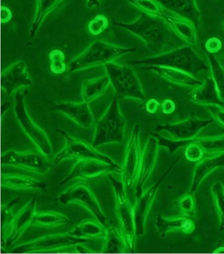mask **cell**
Instances as JSON below:
<instances>
[{
    "instance_id": "cell-27",
    "label": "cell",
    "mask_w": 224,
    "mask_h": 254,
    "mask_svg": "<svg viewBox=\"0 0 224 254\" xmlns=\"http://www.w3.org/2000/svg\"><path fill=\"white\" fill-rule=\"evenodd\" d=\"M105 227V226L98 221H95L90 219L84 220L78 224L75 229L70 232V233L75 237L87 239L90 241L92 239L105 238L107 234Z\"/></svg>"
},
{
    "instance_id": "cell-24",
    "label": "cell",
    "mask_w": 224,
    "mask_h": 254,
    "mask_svg": "<svg viewBox=\"0 0 224 254\" xmlns=\"http://www.w3.org/2000/svg\"><path fill=\"white\" fill-rule=\"evenodd\" d=\"M191 101L197 105L208 107L211 105L224 106L213 78L209 77L189 94Z\"/></svg>"
},
{
    "instance_id": "cell-13",
    "label": "cell",
    "mask_w": 224,
    "mask_h": 254,
    "mask_svg": "<svg viewBox=\"0 0 224 254\" xmlns=\"http://www.w3.org/2000/svg\"><path fill=\"white\" fill-rule=\"evenodd\" d=\"M140 125L136 124L128 142L124 157L122 174L124 185L129 189L133 187L139 175L142 155L140 147Z\"/></svg>"
},
{
    "instance_id": "cell-40",
    "label": "cell",
    "mask_w": 224,
    "mask_h": 254,
    "mask_svg": "<svg viewBox=\"0 0 224 254\" xmlns=\"http://www.w3.org/2000/svg\"><path fill=\"white\" fill-rule=\"evenodd\" d=\"M208 111L213 115L215 122L224 128V106L211 105L208 106Z\"/></svg>"
},
{
    "instance_id": "cell-36",
    "label": "cell",
    "mask_w": 224,
    "mask_h": 254,
    "mask_svg": "<svg viewBox=\"0 0 224 254\" xmlns=\"http://www.w3.org/2000/svg\"><path fill=\"white\" fill-rule=\"evenodd\" d=\"M50 70L51 73L56 75H61L65 73L67 70V65L65 63V56L61 50L55 49L50 52L49 54Z\"/></svg>"
},
{
    "instance_id": "cell-10",
    "label": "cell",
    "mask_w": 224,
    "mask_h": 254,
    "mask_svg": "<svg viewBox=\"0 0 224 254\" xmlns=\"http://www.w3.org/2000/svg\"><path fill=\"white\" fill-rule=\"evenodd\" d=\"M55 201L62 205L73 203L82 206L90 211L97 221L104 226L107 225L108 217L103 213L93 191L87 183L80 182L75 184L60 194Z\"/></svg>"
},
{
    "instance_id": "cell-16",
    "label": "cell",
    "mask_w": 224,
    "mask_h": 254,
    "mask_svg": "<svg viewBox=\"0 0 224 254\" xmlns=\"http://www.w3.org/2000/svg\"><path fill=\"white\" fill-rule=\"evenodd\" d=\"M179 159V157L174 161L167 172L162 176L161 179L157 181L155 185L150 188L147 190L143 191L139 197H137V201H136L134 207V211L136 235L137 236L143 235L145 234L146 220L149 215L153 202L155 201L158 189L161 183H163L165 178L171 173V171H173V168L177 165Z\"/></svg>"
},
{
    "instance_id": "cell-8",
    "label": "cell",
    "mask_w": 224,
    "mask_h": 254,
    "mask_svg": "<svg viewBox=\"0 0 224 254\" xmlns=\"http://www.w3.org/2000/svg\"><path fill=\"white\" fill-rule=\"evenodd\" d=\"M115 195L116 213L122 234L131 253L135 252L136 229L134 211L126 193L125 186L113 176L109 175Z\"/></svg>"
},
{
    "instance_id": "cell-18",
    "label": "cell",
    "mask_w": 224,
    "mask_h": 254,
    "mask_svg": "<svg viewBox=\"0 0 224 254\" xmlns=\"http://www.w3.org/2000/svg\"><path fill=\"white\" fill-rule=\"evenodd\" d=\"M159 139L155 137H149L146 142L141 155V165L136 185V197H139L143 193L144 185L155 167L159 155Z\"/></svg>"
},
{
    "instance_id": "cell-33",
    "label": "cell",
    "mask_w": 224,
    "mask_h": 254,
    "mask_svg": "<svg viewBox=\"0 0 224 254\" xmlns=\"http://www.w3.org/2000/svg\"><path fill=\"white\" fill-rule=\"evenodd\" d=\"M209 59L210 71L221 101L224 104V68L215 55L207 53Z\"/></svg>"
},
{
    "instance_id": "cell-39",
    "label": "cell",
    "mask_w": 224,
    "mask_h": 254,
    "mask_svg": "<svg viewBox=\"0 0 224 254\" xmlns=\"http://www.w3.org/2000/svg\"><path fill=\"white\" fill-rule=\"evenodd\" d=\"M195 199L193 194L190 193L180 198L177 203V207L183 215L192 217L195 213Z\"/></svg>"
},
{
    "instance_id": "cell-43",
    "label": "cell",
    "mask_w": 224,
    "mask_h": 254,
    "mask_svg": "<svg viewBox=\"0 0 224 254\" xmlns=\"http://www.w3.org/2000/svg\"><path fill=\"white\" fill-rule=\"evenodd\" d=\"M176 107H176L175 101L170 99L164 100L161 105L162 113L166 115L173 114L175 111Z\"/></svg>"
},
{
    "instance_id": "cell-41",
    "label": "cell",
    "mask_w": 224,
    "mask_h": 254,
    "mask_svg": "<svg viewBox=\"0 0 224 254\" xmlns=\"http://www.w3.org/2000/svg\"><path fill=\"white\" fill-rule=\"evenodd\" d=\"M223 47V43L218 37H212L208 39L205 44V48L207 53L215 55L219 53Z\"/></svg>"
},
{
    "instance_id": "cell-46",
    "label": "cell",
    "mask_w": 224,
    "mask_h": 254,
    "mask_svg": "<svg viewBox=\"0 0 224 254\" xmlns=\"http://www.w3.org/2000/svg\"><path fill=\"white\" fill-rule=\"evenodd\" d=\"M87 6L89 8L98 7L100 6L99 0H88Z\"/></svg>"
},
{
    "instance_id": "cell-21",
    "label": "cell",
    "mask_w": 224,
    "mask_h": 254,
    "mask_svg": "<svg viewBox=\"0 0 224 254\" xmlns=\"http://www.w3.org/2000/svg\"><path fill=\"white\" fill-rule=\"evenodd\" d=\"M156 227L162 237H165L168 233L176 231L191 235L195 230V224L191 217L183 214L166 217L159 215L156 220Z\"/></svg>"
},
{
    "instance_id": "cell-15",
    "label": "cell",
    "mask_w": 224,
    "mask_h": 254,
    "mask_svg": "<svg viewBox=\"0 0 224 254\" xmlns=\"http://www.w3.org/2000/svg\"><path fill=\"white\" fill-rule=\"evenodd\" d=\"M122 167H113L109 164L95 159L79 160L73 166L69 175L59 183L60 187L65 185L71 180L79 179L81 180L96 179L102 176L111 173H122Z\"/></svg>"
},
{
    "instance_id": "cell-32",
    "label": "cell",
    "mask_w": 224,
    "mask_h": 254,
    "mask_svg": "<svg viewBox=\"0 0 224 254\" xmlns=\"http://www.w3.org/2000/svg\"><path fill=\"white\" fill-rule=\"evenodd\" d=\"M127 1L142 13L152 17L165 19L167 15L166 10L157 0H127Z\"/></svg>"
},
{
    "instance_id": "cell-44",
    "label": "cell",
    "mask_w": 224,
    "mask_h": 254,
    "mask_svg": "<svg viewBox=\"0 0 224 254\" xmlns=\"http://www.w3.org/2000/svg\"><path fill=\"white\" fill-rule=\"evenodd\" d=\"M12 13L9 9L6 7H1V22L3 23H7L11 19Z\"/></svg>"
},
{
    "instance_id": "cell-7",
    "label": "cell",
    "mask_w": 224,
    "mask_h": 254,
    "mask_svg": "<svg viewBox=\"0 0 224 254\" xmlns=\"http://www.w3.org/2000/svg\"><path fill=\"white\" fill-rule=\"evenodd\" d=\"M27 94V88L18 90L14 94L13 112L16 120L26 135L35 144L38 149L45 155H49L52 152L49 137L43 128L34 123L27 113L25 102Z\"/></svg>"
},
{
    "instance_id": "cell-3",
    "label": "cell",
    "mask_w": 224,
    "mask_h": 254,
    "mask_svg": "<svg viewBox=\"0 0 224 254\" xmlns=\"http://www.w3.org/2000/svg\"><path fill=\"white\" fill-rule=\"evenodd\" d=\"M214 122V119L201 120L192 116L179 123L158 125L155 132L159 137V145L173 152L197 139L200 132Z\"/></svg>"
},
{
    "instance_id": "cell-45",
    "label": "cell",
    "mask_w": 224,
    "mask_h": 254,
    "mask_svg": "<svg viewBox=\"0 0 224 254\" xmlns=\"http://www.w3.org/2000/svg\"><path fill=\"white\" fill-rule=\"evenodd\" d=\"M82 244H77L75 246L76 251H77V253L80 254H89V253H94L95 251H92L91 249H89L88 248L84 247V246L82 245Z\"/></svg>"
},
{
    "instance_id": "cell-9",
    "label": "cell",
    "mask_w": 224,
    "mask_h": 254,
    "mask_svg": "<svg viewBox=\"0 0 224 254\" xmlns=\"http://www.w3.org/2000/svg\"><path fill=\"white\" fill-rule=\"evenodd\" d=\"M57 131L65 139V145L55 156L56 165H59L62 161L67 159H95L109 164L113 167H121L111 157L100 153L95 147L85 140L71 137L63 129H57Z\"/></svg>"
},
{
    "instance_id": "cell-4",
    "label": "cell",
    "mask_w": 224,
    "mask_h": 254,
    "mask_svg": "<svg viewBox=\"0 0 224 254\" xmlns=\"http://www.w3.org/2000/svg\"><path fill=\"white\" fill-rule=\"evenodd\" d=\"M135 48H123L107 42L94 41L81 55L70 63L69 71H81L96 66L114 63L115 60L129 53H135Z\"/></svg>"
},
{
    "instance_id": "cell-23",
    "label": "cell",
    "mask_w": 224,
    "mask_h": 254,
    "mask_svg": "<svg viewBox=\"0 0 224 254\" xmlns=\"http://www.w3.org/2000/svg\"><path fill=\"white\" fill-rule=\"evenodd\" d=\"M176 35L187 45L194 46L197 43V29L189 20L175 14L167 13L165 19Z\"/></svg>"
},
{
    "instance_id": "cell-38",
    "label": "cell",
    "mask_w": 224,
    "mask_h": 254,
    "mask_svg": "<svg viewBox=\"0 0 224 254\" xmlns=\"http://www.w3.org/2000/svg\"><path fill=\"white\" fill-rule=\"evenodd\" d=\"M186 159L193 163H198L205 157V151L196 140L188 143L185 150Z\"/></svg>"
},
{
    "instance_id": "cell-34",
    "label": "cell",
    "mask_w": 224,
    "mask_h": 254,
    "mask_svg": "<svg viewBox=\"0 0 224 254\" xmlns=\"http://www.w3.org/2000/svg\"><path fill=\"white\" fill-rule=\"evenodd\" d=\"M209 155L224 153V135L200 137L195 139Z\"/></svg>"
},
{
    "instance_id": "cell-5",
    "label": "cell",
    "mask_w": 224,
    "mask_h": 254,
    "mask_svg": "<svg viewBox=\"0 0 224 254\" xmlns=\"http://www.w3.org/2000/svg\"><path fill=\"white\" fill-rule=\"evenodd\" d=\"M126 126L127 122L120 111L116 95L96 125L92 145L96 148L123 141Z\"/></svg>"
},
{
    "instance_id": "cell-12",
    "label": "cell",
    "mask_w": 224,
    "mask_h": 254,
    "mask_svg": "<svg viewBox=\"0 0 224 254\" xmlns=\"http://www.w3.org/2000/svg\"><path fill=\"white\" fill-rule=\"evenodd\" d=\"M2 163L12 166L29 173L45 175L49 169L47 155L38 151H9L1 157Z\"/></svg>"
},
{
    "instance_id": "cell-42",
    "label": "cell",
    "mask_w": 224,
    "mask_h": 254,
    "mask_svg": "<svg viewBox=\"0 0 224 254\" xmlns=\"http://www.w3.org/2000/svg\"><path fill=\"white\" fill-rule=\"evenodd\" d=\"M161 104L157 99L151 98V99L148 100L145 104V111L149 115H155L161 109Z\"/></svg>"
},
{
    "instance_id": "cell-26",
    "label": "cell",
    "mask_w": 224,
    "mask_h": 254,
    "mask_svg": "<svg viewBox=\"0 0 224 254\" xmlns=\"http://www.w3.org/2000/svg\"><path fill=\"white\" fill-rule=\"evenodd\" d=\"M2 185L6 189L13 190H46L45 183L28 177L17 174H5L2 177Z\"/></svg>"
},
{
    "instance_id": "cell-19",
    "label": "cell",
    "mask_w": 224,
    "mask_h": 254,
    "mask_svg": "<svg viewBox=\"0 0 224 254\" xmlns=\"http://www.w3.org/2000/svg\"><path fill=\"white\" fill-rule=\"evenodd\" d=\"M54 108L83 129H89L93 124V113L89 103L85 101L82 103L64 102L56 104Z\"/></svg>"
},
{
    "instance_id": "cell-28",
    "label": "cell",
    "mask_w": 224,
    "mask_h": 254,
    "mask_svg": "<svg viewBox=\"0 0 224 254\" xmlns=\"http://www.w3.org/2000/svg\"><path fill=\"white\" fill-rule=\"evenodd\" d=\"M111 84L108 75L101 76L87 80L83 84L82 96L83 101L90 103L103 95Z\"/></svg>"
},
{
    "instance_id": "cell-35",
    "label": "cell",
    "mask_w": 224,
    "mask_h": 254,
    "mask_svg": "<svg viewBox=\"0 0 224 254\" xmlns=\"http://www.w3.org/2000/svg\"><path fill=\"white\" fill-rule=\"evenodd\" d=\"M214 205L221 221V231H224V186L220 182L212 187Z\"/></svg>"
},
{
    "instance_id": "cell-20",
    "label": "cell",
    "mask_w": 224,
    "mask_h": 254,
    "mask_svg": "<svg viewBox=\"0 0 224 254\" xmlns=\"http://www.w3.org/2000/svg\"><path fill=\"white\" fill-rule=\"evenodd\" d=\"M146 68L169 83L180 87L195 89L203 83V81L197 79L195 76L183 70L159 65L147 66Z\"/></svg>"
},
{
    "instance_id": "cell-11",
    "label": "cell",
    "mask_w": 224,
    "mask_h": 254,
    "mask_svg": "<svg viewBox=\"0 0 224 254\" xmlns=\"http://www.w3.org/2000/svg\"><path fill=\"white\" fill-rule=\"evenodd\" d=\"M87 239L75 237L71 233L50 234L15 247L12 253H49L87 243Z\"/></svg>"
},
{
    "instance_id": "cell-31",
    "label": "cell",
    "mask_w": 224,
    "mask_h": 254,
    "mask_svg": "<svg viewBox=\"0 0 224 254\" xmlns=\"http://www.w3.org/2000/svg\"><path fill=\"white\" fill-rule=\"evenodd\" d=\"M127 248V241L123 234L119 233L115 227H110L107 231L101 253L122 254L125 253Z\"/></svg>"
},
{
    "instance_id": "cell-25",
    "label": "cell",
    "mask_w": 224,
    "mask_h": 254,
    "mask_svg": "<svg viewBox=\"0 0 224 254\" xmlns=\"http://www.w3.org/2000/svg\"><path fill=\"white\" fill-rule=\"evenodd\" d=\"M224 166V153L220 155H209L205 157L201 161L198 162L194 169L193 183L191 188V193H193L201 185L203 180L217 168Z\"/></svg>"
},
{
    "instance_id": "cell-29",
    "label": "cell",
    "mask_w": 224,
    "mask_h": 254,
    "mask_svg": "<svg viewBox=\"0 0 224 254\" xmlns=\"http://www.w3.org/2000/svg\"><path fill=\"white\" fill-rule=\"evenodd\" d=\"M63 0H37L35 18L29 31V37L33 39L46 16L55 9Z\"/></svg>"
},
{
    "instance_id": "cell-14",
    "label": "cell",
    "mask_w": 224,
    "mask_h": 254,
    "mask_svg": "<svg viewBox=\"0 0 224 254\" xmlns=\"http://www.w3.org/2000/svg\"><path fill=\"white\" fill-rule=\"evenodd\" d=\"M38 199L32 198L19 211L13 215L9 227L2 237L5 247L13 245L33 225L34 219L37 214Z\"/></svg>"
},
{
    "instance_id": "cell-47",
    "label": "cell",
    "mask_w": 224,
    "mask_h": 254,
    "mask_svg": "<svg viewBox=\"0 0 224 254\" xmlns=\"http://www.w3.org/2000/svg\"><path fill=\"white\" fill-rule=\"evenodd\" d=\"M214 253H224V247L218 248L216 251L213 252Z\"/></svg>"
},
{
    "instance_id": "cell-2",
    "label": "cell",
    "mask_w": 224,
    "mask_h": 254,
    "mask_svg": "<svg viewBox=\"0 0 224 254\" xmlns=\"http://www.w3.org/2000/svg\"><path fill=\"white\" fill-rule=\"evenodd\" d=\"M133 65L165 66L183 70L197 77L210 69V66L191 45L177 48L155 57L127 63Z\"/></svg>"
},
{
    "instance_id": "cell-6",
    "label": "cell",
    "mask_w": 224,
    "mask_h": 254,
    "mask_svg": "<svg viewBox=\"0 0 224 254\" xmlns=\"http://www.w3.org/2000/svg\"><path fill=\"white\" fill-rule=\"evenodd\" d=\"M104 66L117 97L145 101L141 82L133 68L115 63Z\"/></svg>"
},
{
    "instance_id": "cell-30",
    "label": "cell",
    "mask_w": 224,
    "mask_h": 254,
    "mask_svg": "<svg viewBox=\"0 0 224 254\" xmlns=\"http://www.w3.org/2000/svg\"><path fill=\"white\" fill-rule=\"evenodd\" d=\"M71 223L69 218L63 214L55 211H45L36 214L33 225L42 229H51Z\"/></svg>"
},
{
    "instance_id": "cell-1",
    "label": "cell",
    "mask_w": 224,
    "mask_h": 254,
    "mask_svg": "<svg viewBox=\"0 0 224 254\" xmlns=\"http://www.w3.org/2000/svg\"><path fill=\"white\" fill-rule=\"evenodd\" d=\"M114 24L139 38L146 47L156 55L186 45L163 18L141 13L132 23L115 22Z\"/></svg>"
},
{
    "instance_id": "cell-48",
    "label": "cell",
    "mask_w": 224,
    "mask_h": 254,
    "mask_svg": "<svg viewBox=\"0 0 224 254\" xmlns=\"http://www.w3.org/2000/svg\"><path fill=\"white\" fill-rule=\"evenodd\" d=\"M223 29H224V23H223Z\"/></svg>"
},
{
    "instance_id": "cell-17",
    "label": "cell",
    "mask_w": 224,
    "mask_h": 254,
    "mask_svg": "<svg viewBox=\"0 0 224 254\" xmlns=\"http://www.w3.org/2000/svg\"><path fill=\"white\" fill-rule=\"evenodd\" d=\"M33 85L25 62L19 61L4 70L1 76V87L6 95H13L18 90Z\"/></svg>"
},
{
    "instance_id": "cell-22",
    "label": "cell",
    "mask_w": 224,
    "mask_h": 254,
    "mask_svg": "<svg viewBox=\"0 0 224 254\" xmlns=\"http://www.w3.org/2000/svg\"><path fill=\"white\" fill-rule=\"evenodd\" d=\"M166 11L171 12L193 22L199 27L201 12L198 9L196 0H157Z\"/></svg>"
},
{
    "instance_id": "cell-37",
    "label": "cell",
    "mask_w": 224,
    "mask_h": 254,
    "mask_svg": "<svg viewBox=\"0 0 224 254\" xmlns=\"http://www.w3.org/2000/svg\"><path fill=\"white\" fill-rule=\"evenodd\" d=\"M109 27L107 18L103 15H97L88 24L87 30L90 35L97 37L101 35Z\"/></svg>"
}]
</instances>
